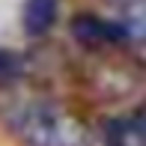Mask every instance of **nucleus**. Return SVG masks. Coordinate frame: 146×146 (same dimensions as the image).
I'll return each mask as SVG.
<instances>
[{
  "label": "nucleus",
  "instance_id": "obj_2",
  "mask_svg": "<svg viewBox=\"0 0 146 146\" xmlns=\"http://www.w3.org/2000/svg\"><path fill=\"white\" fill-rule=\"evenodd\" d=\"M72 36L84 45H108V42H119L125 39V27L110 21H102L96 15H78L72 21Z\"/></svg>",
  "mask_w": 146,
  "mask_h": 146
},
{
  "label": "nucleus",
  "instance_id": "obj_1",
  "mask_svg": "<svg viewBox=\"0 0 146 146\" xmlns=\"http://www.w3.org/2000/svg\"><path fill=\"white\" fill-rule=\"evenodd\" d=\"M15 131L33 146H87V128L75 116L48 104H27L15 119Z\"/></svg>",
  "mask_w": 146,
  "mask_h": 146
},
{
  "label": "nucleus",
  "instance_id": "obj_3",
  "mask_svg": "<svg viewBox=\"0 0 146 146\" xmlns=\"http://www.w3.org/2000/svg\"><path fill=\"white\" fill-rule=\"evenodd\" d=\"M60 12V0H27L24 6V30L30 36H42L54 27Z\"/></svg>",
  "mask_w": 146,
  "mask_h": 146
},
{
  "label": "nucleus",
  "instance_id": "obj_4",
  "mask_svg": "<svg viewBox=\"0 0 146 146\" xmlns=\"http://www.w3.org/2000/svg\"><path fill=\"white\" fill-rule=\"evenodd\" d=\"M21 69H24V63H21L18 54H12V51H0V87L9 84V81H15V78L21 75Z\"/></svg>",
  "mask_w": 146,
  "mask_h": 146
}]
</instances>
